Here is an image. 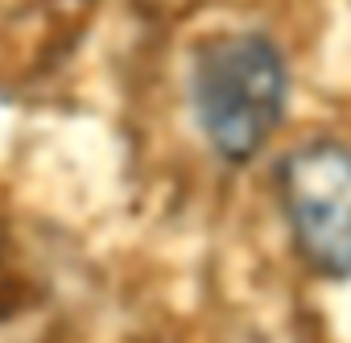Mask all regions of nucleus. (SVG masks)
I'll return each instance as SVG.
<instances>
[{"label": "nucleus", "mask_w": 351, "mask_h": 343, "mask_svg": "<svg viewBox=\"0 0 351 343\" xmlns=\"http://www.w3.org/2000/svg\"><path fill=\"white\" fill-rule=\"evenodd\" d=\"M281 191L293 236L322 273H351V149L306 145L281 165Z\"/></svg>", "instance_id": "f03ea898"}, {"label": "nucleus", "mask_w": 351, "mask_h": 343, "mask_svg": "<svg viewBox=\"0 0 351 343\" xmlns=\"http://www.w3.org/2000/svg\"><path fill=\"white\" fill-rule=\"evenodd\" d=\"M195 108L223 157H252L285 108V67L277 50L256 34L207 42L195 62Z\"/></svg>", "instance_id": "f257e3e1"}]
</instances>
